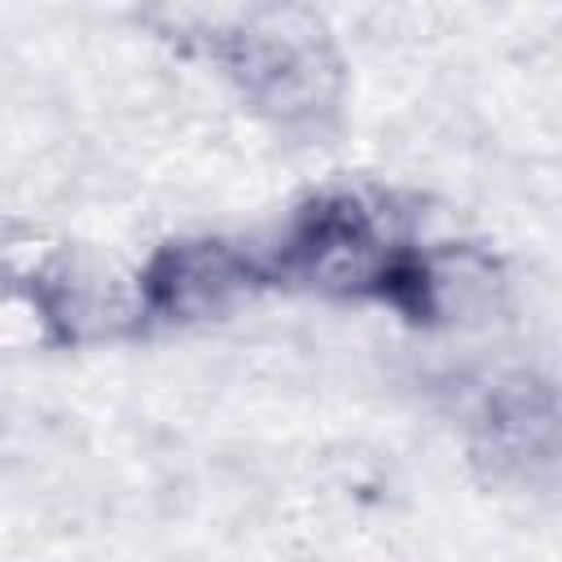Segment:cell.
Here are the masks:
<instances>
[{
    "mask_svg": "<svg viewBox=\"0 0 562 562\" xmlns=\"http://www.w3.org/2000/svg\"><path fill=\"white\" fill-rule=\"evenodd\" d=\"M509 303V272L483 241H422L408 250L386 312L413 329H470L487 325Z\"/></svg>",
    "mask_w": 562,
    "mask_h": 562,
    "instance_id": "obj_6",
    "label": "cell"
},
{
    "mask_svg": "<svg viewBox=\"0 0 562 562\" xmlns=\"http://www.w3.org/2000/svg\"><path fill=\"white\" fill-rule=\"evenodd\" d=\"M470 465L509 492H549L562 457L558 386L540 369L496 373L465 413Z\"/></svg>",
    "mask_w": 562,
    "mask_h": 562,
    "instance_id": "obj_5",
    "label": "cell"
},
{
    "mask_svg": "<svg viewBox=\"0 0 562 562\" xmlns=\"http://www.w3.org/2000/svg\"><path fill=\"white\" fill-rule=\"evenodd\" d=\"M413 246L417 233L386 193L364 184H321L285 211L281 228L259 250L272 290L386 307Z\"/></svg>",
    "mask_w": 562,
    "mask_h": 562,
    "instance_id": "obj_2",
    "label": "cell"
},
{
    "mask_svg": "<svg viewBox=\"0 0 562 562\" xmlns=\"http://www.w3.org/2000/svg\"><path fill=\"white\" fill-rule=\"evenodd\" d=\"M0 303H13L35 338L57 351L140 338L132 281L75 241L26 237L0 246Z\"/></svg>",
    "mask_w": 562,
    "mask_h": 562,
    "instance_id": "obj_3",
    "label": "cell"
},
{
    "mask_svg": "<svg viewBox=\"0 0 562 562\" xmlns=\"http://www.w3.org/2000/svg\"><path fill=\"white\" fill-rule=\"evenodd\" d=\"M136 334L202 329L272 294L263 250L228 233H176L127 272Z\"/></svg>",
    "mask_w": 562,
    "mask_h": 562,
    "instance_id": "obj_4",
    "label": "cell"
},
{
    "mask_svg": "<svg viewBox=\"0 0 562 562\" xmlns=\"http://www.w3.org/2000/svg\"><path fill=\"white\" fill-rule=\"evenodd\" d=\"M154 35L180 57L211 66L268 132L321 145L342 127L351 75L329 22L294 4L154 9Z\"/></svg>",
    "mask_w": 562,
    "mask_h": 562,
    "instance_id": "obj_1",
    "label": "cell"
}]
</instances>
